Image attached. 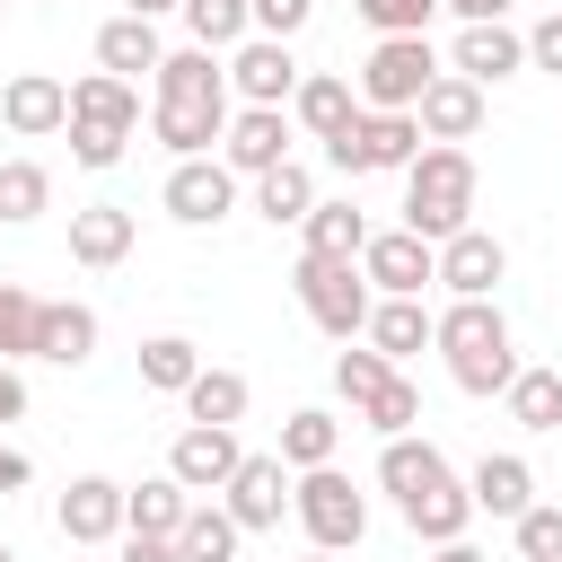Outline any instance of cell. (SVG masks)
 Listing matches in <instances>:
<instances>
[{
  "mask_svg": "<svg viewBox=\"0 0 562 562\" xmlns=\"http://www.w3.org/2000/svg\"><path fill=\"white\" fill-rule=\"evenodd\" d=\"M149 132H158V149H176V158H211L220 149V132H228V61L211 53V44H184V53H167L158 70H149Z\"/></svg>",
  "mask_w": 562,
  "mask_h": 562,
  "instance_id": "6da1fadb",
  "label": "cell"
},
{
  "mask_svg": "<svg viewBox=\"0 0 562 562\" xmlns=\"http://www.w3.org/2000/svg\"><path fill=\"white\" fill-rule=\"evenodd\" d=\"M430 351L448 360L457 395H501L518 378V334L501 316V299H457L439 325H430Z\"/></svg>",
  "mask_w": 562,
  "mask_h": 562,
  "instance_id": "7a4b0ae2",
  "label": "cell"
},
{
  "mask_svg": "<svg viewBox=\"0 0 562 562\" xmlns=\"http://www.w3.org/2000/svg\"><path fill=\"white\" fill-rule=\"evenodd\" d=\"M404 228L430 237V246L474 228V158H465V140H422L413 149V167H404Z\"/></svg>",
  "mask_w": 562,
  "mask_h": 562,
  "instance_id": "3957f363",
  "label": "cell"
},
{
  "mask_svg": "<svg viewBox=\"0 0 562 562\" xmlns=\"http://www.w3.org/2000/svg\"><path fill=\"white\" fill-rule=\"evenodd\" d=\"M290 290H299V307H307V325L316 334H334V342H360V325H369V281H360V263H342V255H299L290 263Z\"/></svg>",
  "mask_w": 562,
  "mask_h": 562,
  "instance_id": "277c9868",
  "label": "cell"
},
{
  "mask_svg": "<svg viewBox=\"0 0 562 562\" xmlns=\"http://www.w3.org/2000/svg\"><path fill=\"white\" fill-rule=\"evenodd\" d=\"M290 518L307 527V544L351 553L369 536V492H351L342 465H307V474H290Z\"/></svg>",
  "mask_w": 562,
  "mask_h": 562,
  "instance_id": "5b68a950",
  "label": "cell"
},
{
  "mask_svg": "<svg viewBox=\"0 0 562 562\" xmlns=\"http://www.w3.org/2000/svg\"><path fill=\"white\" fill-rule=\"evenodd\" d=\"M430 79H439L430 35H378L351 88H360V105H378V114H413V97H422Z\"/></svg>",
  "mask_w": 562,
  "mask_h": 562,
  "instance_id": "8992f818",
  "label": "cell"
},
{
  "mask_svg": "<svg viewBox=\"0 0 562 562\" xmlns=\"http://www.w3.org/2000/svg\"><path fill=\"white\" fill-rule=\"evenodd\" d=\"M413 149H422V123H413V114H378V105H360V123L325 140V158H334L342 176H404Z\"/></svg>",
  "mask_w": 562,
  "mask_h": 562,
  "instance_id": "52a82bcc",
  "label": "cell"
},
{
  "mask_svg": "<svg viewBox=\"0 0 562 562\" xmlns=\"http://www.w3.org/2000/svg\"><path fill=\"white\" fill-rule=\"evenodd\" d=\"M158 202H167L176 228H220V220L237 211V167H228L220 149H211V158H176L167 184H158Z\"/></svg>",
  "mask_w": 562,
  "mask_h": 562,
  "instance_id": "ba28073f",
  "label": "cell"
},
{
  "mask_svg": "<svg viewBox=\"0 0 562 562\" xmlns=\"http://www.w3.org/2000/svg\"><path fill=\"white\" fill-rule=\"evenodd\" d=\"M360 281H369L378 299H422V290L439 281V246L413 237V228H369V246H360Z\"/></svg>",
  "mask_w": 562,
  "mask_h": 562,
  "instance_id": "9c48e42d",
  "label": "cell"
},
{
  "mask_svg": "<svg viewBox=\"0 0 562 562\" xmlns=\"http://www.w3.org/2000/svg\"><path fill=\"white\" fill-rule=\"evenodd\" d=\"M211 501H220V509H228V518H237L246 536H263V527H281V509H290V465H281V457H255V448H246V457H237V474H228V483H220Z\"/></svg>",
  "mask_w": 562,
  "mask_h": 562,
  "instance_id": "30bf717a",
  "label": "cell"
},
{
  "mask_svg": "<svg viewBox=\"0 0 562 562\" xmlns=\"http://www.w3.org/2000/svg\"><path fill=\"white\" fill-rule=\"evenodd\" d=\"M53 527H61V544H114L123 536V483L114 474H70L61 501H53Z\"/></svg>",
  "mask_w": 562,
  "mask_h": 562,
  "instance_id": "8fae6325",
  "label": "cell"
},
{
  "mask_svg": "<svg viewBox=\"0 0 562 562\" xmlns=\"http://www.w3.org/2000/svg\"><path fill=\"white\" fill-rule=\"evenodd\" d=\"M448 70H457V79H474V88H501V79H518V70H527V35H518V26H501V18H474V26H457Z\"/></svg>",
  "mask_w": 562,
  "mask_h": 562,
  "instance_id": "7c38bea8",
  "label": "cell"
},
{
  "mask_svg": "<svg viewBox=\"0 0 562 562\" xmlns=\"http://www.w3.org/2000/svg\"><path fill=\"white\" fill-rule=\"evenodd\" d=\"M290 88H299V61H290L281 35L228 44V97H237V105H290Z\"/></svg>",
  "mask_w": 562,
  "mask_h": 562,
  "instance_id": "4fadbf2b",
  "label": "cell"
},
{
  "mask_svg": "<svg viewBox=\"0 0 562 562\" xmlns=\"http://www.w3.org/2000/svg\"><path fill=\"white\" fill-rule=\"evenodd\" d=\"M61 132H105V140H123V149H132V132H140V88H132V79H114V70L70 79V123H61Z\"/></svg>",
  "mask_w": 562,
  "mask_h": 562,
  "instance_id": "5bb4252c",
  "label": "cell"
},
{
  "mask_svg": "<svg viewBox=\"0 0 562 562\" xmlns=\"http://www.w3.org/2000/svg\"><path fill=\"white\" fill-rule=\"evenodd\" d=\"M501 281H509V246H501L492 228L439 237V290H448V299H492Z\"/></svg>",
  "mask_w": 562,
  "mask_h": 562,
  "instance_id": "9a60e30c",
  "label": "cell"
},
{
  "mask_svg": "<svg viewBox=\"0 0 562 562\" xmlns=\"http://www.w3.org/2000/svg\"><path fill=\"white\" fill-rule=\"evenodd\" d=\"M237 457H246V448H237V430H220V422H184V430H176V448H167V474L202 501V492H220V483L237 474Z\"/></svg>",
  "mask_w": 562,
  "mask_h": 562,
  "instance_id": "2e32d148",
  "label": "cell"
},
{
  "mask_svg": "<svg viewBox=\"0 0 562 562\" xmlns=\"http://www.w3.org/2000/svg\"><path fill=\"white\" fill-rule=\"evenodd\" d=\"M0 123H9L18 140H53V132L70 123V79H53V70H18V79L0 88Z\"/></svg>",
  "mask_w": 562,
  "mask_h": 562,
  "instance_id": "e0dca14e",
  "label": "cell"
},
{
  "mask_svg": "<svg viewBox=\"0 0 562 562\" xmlns=\"http://www.w3.org/2000/svg\"><path fill=\"white\" fill-rule=\"evenodd\" d=\"M220 158H228L237 176L281 167V158H290V105H237L228 132H220Z\"/></svg>",
  "mask_w": 562,
  "mask_h": 562,
  "instance_id": "ac0fdd59",
  "label": "cell"
},
{
  "mask_svg": "<svg viewBox=\"0 0 562 562\" xmlns=\"http://www.w3.org/2000/svg\"><path fill=\"white\" fill-rule=\"evenodd\" d=\"M290 123H299L307 140H334V132L360 123V88H351L342 70H307V79L290 88Z\"/></svg>",
  "mask_w": 562,
  "mask_h": 562,
  "instance_id": "d6986e66",
  "label": "cell"
},
{
  "mask_svg": "<svg viewBox=\"0 0 562 562\" xmlns=\"http://www.w3.org/2000/svg\"><path fill=\"white\" fill-rule=\"evenodd\" d=\"M413 123H422V140H474V132H483V88L457 79V70H439V79L413 97Z\"/></svg>",
  "mask_w": 562,
  "mask_h": 562,
  "instance_id": "ffe728a7",
  "label": "cell"
},
{
  "mask_svg": "<svg viewBox=\"0 0 562 562\" xmlns=\"http://www.w3.org/2000/svg\"><path fill=\"white\" fill-rule=\"evenodd\" d=\"M132 237H140V220L123 202H79L70 211V263H88V272H114L132 255Z\"/></svg>",
  "mask_w": 562,
  "mask_h": 562,
  "instance_id": "44dd1931",
  "label": "cell"
},
{
  "mask_svg": "<svg viewBox=\"0 0 562 562\" xmlns=\"http://www.w3.org/2000/svg\"><path fill=\"white\" fill-rule=\"evenodd\" d=\"M97 307L88 299H44L35 307V360H53V369H79V360H97Z\"/></svg>",
  "mask_w": 562,
  "mask_h": 562,
  "instance_id": "7402d4cb",
  "label": "cell"
},
{
  "mask_svg": "<svg viewBox=\"0 0 562 562\" xmlns=\"http://www.w3.org/2000/svg\"><path fill=\"white\" fill-rule=\"evenodd\" d=\"M395 509H404V527H413L422 544H448V536H465V527H474V501H465V474H457V465H448V474H430L422 492H404Z\"/></svg>",
  "mask_w": 562,
  "mask_h": 562,
  "instance_id": "603a6c76",
  "label": "cell"
},
{
  "mask_svg": "<svg viewBox=\"0 0 562 562\" xmlns=\"http://www.w3.org/2000/svg\"><path fill=\"white\" fill-rule=\"evenodd\" d=\"M465 501H474V509H492V518H518V509L536 501V465H527L518 448H492V457H474Z\"/></svg>",
  "mask_w": 562,
  "mask_h": 562,
  "instance_id": "cb8c5ba5",
  "label": "cell"
},
{
  "mask_svg": "<svg viewBox=\"0 0 562 562\" xmlns=\"http://www.w3.org/2000/svg\"><path fill=\"white\" fill-rule=\"evenodd\" d=\"M167 61V44H158V18H105L97 26V70H114V79H132L140 88V70H158Z\"/></svg>",
  "mask_w": 562,
  "mask_h": 562,
  "instance_id": "d4e9b609",
  "label": "cell"
},
{
  "mask_svg": "<svg viewBox=\"0 0 562 562\" xmlns=\"http://www.w3.org/2000/svg\"><path fill=\"white\" fill-rule=\"evenodd\" d=\"M430 325H439V316H430L422 299H369V325H360V334H369V351H386V360L404 369L413 351H430Z\"/></svg>",
  "mask_w": 562,
  "mask_h": 562,
  "instance_id": "484cf974",
  "label": "cell"
},
{
  "mask_svg": "<svg viewBox=\"0 0 562 562\" xmlns=\"http://www.w3.org/2000/svg\"><path fill=\"white\" fill-rule=\"evenodd\" d=\"M184 509H193V492H184L176 474H140V483H123V527H132V536H176Z\"/></svg>",
  "mask_w": 562,
  "mask_h": 562,
  "instance_id": "4316f807",
  "label": "cell"
},
{
  "mask_svg": "<svg viewBox=\"0 0 562 562\" xmlns=\"http://www.w3.org/2000/svg\"><path fill=\"white\" fill-rule=\"evenodd\" d=\"M255 184V211L272 220V228H299L307 211H316V176L299 167V158H281V167H263V176H246Z\"/></svg>",
  "mask_w": 562,
  "mask_h": 562,
  "instance_id": "83f0119b",
  "label": "cell"
},
{
  "mask_svg": "<svg viewBox=\"0 0 562 562\" xmlns=\"http://www.w3.org/2000/svg\"><path fill=\"white\" fill-rule=\"evenodd\" d=\"M246 404H255V386L237 378V369H193V386H184V422H220V430H237L246 422Z\"/></svg>",
  "mask_w": 562,
  "mask_h": 562,
  "instance_id": "f1b7e54d",
  "label": "cell"
},
{
  "mask_svg": "<svg viewBox=\"0 0 562 562\" xmlns=\"http://www.w3.org/2000/svg\"><path fill=\"white\" fill-rule=\"evenodd\" d=\"M334 448H342V422H334L325 404H299V413L281 422V448H272V457H281L290 474H307V465H334Z\"/></svg>",
  "mask_w": 562,
  "mask_h": 562,
  "instance_id": "f546056e",
  "label": "cell"
},
{
  "mask_svg": "<svg viewBox=\"0 0 562 562\" xmlns=\"http://www.w3.org/2000/svg\"><path fill=\"white\" fill-rule=\"evenodd\" d=\"M299 228H307V255H342V263H360V246H369V211H360L351 193H342V202H316Z\"/></svg>",
  "mask_w": 562,
  "mask_h": 562,
  "instance_id": "4dcf8cb0",
  "label": "cell"
},
{
  "mask_svg": "<svg viewBox=\"0 0 562 562\" xmlns=\"http://www.w3.org/2000/svg\"><path fill=\"white\" fill-rule=\"evenodd\" d=\"M501 404H509L518 430H562V369H527L518 360V378L501 386Z\"/></svg>",
  "mask_w": 562,
  "mask_h": 562,
  "instance_id": "1f68e13d",
  "label": "cell"
},
{
  "mask_svg": "<svg viewBox=\"0 0 562 562\" xmlns=\"http://www.w3.org/2000/svg\"><path fill=\"white\" fill-rule=\"evenodd\" d=\"M237 544H246V527H237L220 501H193L184 527H176V553H184V562H237Z\"/></svg>",
  "mask_w": 562,
  "mask_h": 562,
  "instance_id": "d6a6232c",
  "label": "cell"
},
{
  "mask_svg": "<svg viewBox=\"0 0 562 562\" xmlns=\"http://www.w3.org/2000/svg\"><path fill=\"white\" fill-rule=\"evenodd\" d=\"M44 211H53V167H44V158H0V220L26 228V220H44Z\"/></svg>",
  "mask_w": 562,
  "mask_h": 562,
  "instance_id": "836d02e7",
  "label": "cell"
},
{
  "mask_svg": "<svg viewBox=\"0 0 562 562\" xmlns=\"http://www.w3.org/2000/svg\"><path fill=\"white\" fill-rule=\"evenodd\" d=\"M193 369H202V351H193L184 334H149V342H140V386H149V395H184Z\"/></svg>",
  "mask_w": 562,
  "mask_h": 562,
  "instance_id": "e575fe53",
  "label": "cell"
},
{
  "mask_svg": "<svg viewBox=\"0 0 562 562\" xmlns=\"http://www.w3.org/2000/svg\"><path fill=\"white\" fill-rule=\"evenodd\" d=\"M176 18H184L193 44H211V53H228V44L255 35V9H246V0H176Z\"/></svg>",
  "mask_w": 562,
  "mask_h": 562,
  "instance_id": "d590c367",
  "label": "cell"
},
{
  "mask_svg": "<svg viewBox=\"0 0 562 562\" xmlns=\"http://www.w3.org/2000/svg\"><path fill=\"white\" fill-rule=\"evenodd\" d=\"M360 422H369L378 439H395V430H422V386H413V378L395 369V378H386V386H378V395L360 404Z\"/></svg>",
  "mask_w": 562,
  "mask_h": 562,
  "instance_id": "8d00e7d4",
  "label": "cell"
},
{
  "mask_svg": "<svg viewBox=\"0 0 562 562\" xmlns=\"http://www.w3.org/2000/svg\"><path fill=\"white\" fill-rule=\"evenodd\" d=\"M35 290L26 281H0V360H35Z\"/></svg>",
  "mask_w": 562,
  "mask_h": 562,
  "instance_id": "74e56055",
  "label": "cell"
},
{
  "mask_svg": "<svg viewBox=\"0 0 562 562\" xmlns=\"http://www.w3.org/2000/svg\"><path fill=\"white\" fill-rule=\"evenodd\" d=\"M386 378H395V360H386V351H334V395H342L351 413H360Z\"/></svg>",
  "mask_w": 562,
  "mask_h": 562,
  "instance_id": "f35d334b",
  "label": "cell"
},
{
  "mask_svg": "<svg viewBox=\"0 0 562 562\" xmlns=\"http://www.w3.org/2000/svg\"><path fill=\"white\" fill-rule=\"evenodd\" d=\"M509 527H518V562H562V501H527Z\"/></svg>",
  "mask_w": 562,
  "mask_h": 562,
  "instance_id": "ab89813d",
  "label": "cell"
},
{
  "mask_svg": "<svg viewBox=\"0 0 562 562\" xmlns=\"http://www.w3.org/2000/svg\"><path fill=\"white\" fill-rule=\"evenodd\" d=\"M369 35H430V9L439 0H351Z\"/></svg>",
  "mask_w": 562,
  "mask_h": 562,
  "instance_id": "60d3db41",
  "label": "cell"
},
{
  "mask_svg": "<svg viewBox=\"0 0 562 562\" xmlns=\"http://www.w3.org/2000/svg\"><path fill=\"white\" fill-rule=\"evenodd\" d=\"M246 9H255V35H281V44L316 18V0H246Z\"/></svg>",
  "mask_w": 562,
  "mask_h": 562,
  "instance_id": "b9f144b4",
  "label": "cell"
},
{
  "mask_svg": "<svg viewBox=\"0 0 562 562\" xmlns=\"http://www.w3.org/2000/svg\"><path fill=\"white\" fill-rule=\"evenodd\" d=\"M527 70H553V79H562V9L527 26Z\"/></svg>",
  "mask_w": 562,
  "mask_h": 562,
  "instance_id": "7bdbcfd3",
  "label": "cell"
},
{
  "mask_svg": "<svg viewBox=\"0 0 562 562\" xmlns=\"http://www.w3.org/2000/svg\"><path fill=\"white\" fill-rule=\"evenodd\" d=\"M123 562H184V553H176V536H132L123 527Z\"/></svg>",
  "mask_w": 562,
  "mask_h": 562,
  "instance_id": "ee69618b",
  "label": "cell"
},
{
  "mask_svg": "<svg viewBox=\"0 0 562 562\" xmlns=\"http://www.w3.org/2000/svg\"><path fill=\"white\" fill-rule=\"evenodd\" d=\"M26 413V378H18V360H0V430Z\"/></svg>",
  "mask_w": 562,
  "mask_h": 562,
  "instance_id": "f6af8a7d",
  "label": "cell"
},
{
  "mask_svg": "<svg viewBox=\"0 0 562 562\" xmlns=\"http://www.w3.org/2000/svg\"><path fill=\"white\" fill-rule=\"evenodd\" d=\"M26 474H35V465H26V448H9V439H0V501H9V492H26Z\"/></svg>",
  "mask_w": 562,
  "mask_h": 562,
  "instance_id": "bcb514c9",
  "label": "cell"
},
{
  "mask_svg": "<svg viewBox=\"0 0 562 562\" xmlns=\"http://www.w3.org/2000/svg\"><path fill=\"white\" fill-rule=\"evenodd\" d=\"M430 562H492L483 544H465V536H448V544H430Z\"/></svg>",
  "mask_w": 562,
  "mask_h": 562,
  "instance_id": "7dc6e473",
  "label": "cell"
},
{
  "mask_svg": "<svg viewBox=\"0 0 562 562\" xmlns=\"http://www.w3.org/2000/svg\"><path fill=\"white\" fill-rule=\"evenodd\" d=\"M439 9H457L465 26H474V18H509V0H439Z\"/></svg>",
  "mask_w": 562,
  "mask_h": 562,
  "instance_id": "c3c4849f",
  "label": "cell"
},
{
  "mask_svg": "<svg viewBox=\"0 0 562 562\" xmlns=\"http://www.w3.org/2000/svg\"><path fill=\"white\" fill-rule=\"evenodd\" d=\"M123 9H132V18H167L176 0H123Z\"/></svg>",
  "mask_w": 562,
  "mask_h": 562,
  "instance_id": "681fc988",
  "label": "cell"
},
{
  "mask_svg": "<svg viewBox=\"0 0 562 562\" xmlns=\"http://www.w3.org/2000/svg\"><path fill=\"white\" fill-rule=\"evenodd\" d=\"M299 562H342V553H325V544H307V553H299Z\"/></svg>",
  "mask_w": 562,
  "mask_h": 562,
  "instance_id": "f907efd6",
  "label": "cell"
},
{
  "mask_svg": "<svg viewBox=\"0 0 562 562\" xmlns=\"http://www.w3.org/2000/svg\"><path fill=\"white\" fill-rule=\"evenodd\" d=\"M0 562H18V544H0Z\"/></svg>",
  "mask_w": 562,
  "mask_h": 562,
  "instance_id": "816d5d0a",
  "label": "cell"
},
{
  "mask_svg": "<svg viewBox=\"0 0 562 562\" xmlns=\"http://www.w3.org/2000/svg\"><path fill=\"white\" fill-rule=\"evenodd\" d=\"M0 9H9V0H0Z\"/></svg>",
  "mask_w": 562,
  "mask_h": 562,
  "instance_id": "f5cc1de1",
  "label": "cell"
},
{
  "mask_svg": "<svg viewBox=\"0 0 562 562\" xmlns=\"http://www.w3.org/2000/svg\"><path fill=\"white\" fill-rule=\"evenodd\" d=\"M237 562H246V553H237Z\"/></svg>",
  "mask_w": 562,
  "mask_h": 562,
  "instance_id": "db71d44e",
  "label": "cell"
}]
</instances>
